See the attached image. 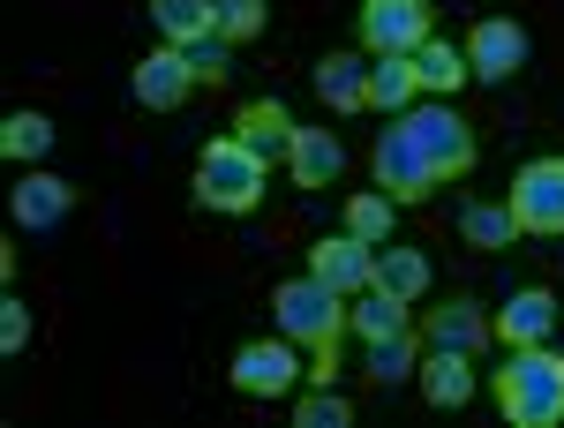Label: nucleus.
I'll return each instance as SVG.
<instances>
[{
	"instance_id": "nucleus-25",
	"label": "nucleus",
	"mask_w": 564,
	"mask_h": 428,
	"mask_svg": "<svg viewBox=\"0 0 564 428\" xmlns=\"http://www.w3.org/2000/svg\"><path fill=\"white\" fill-rule=\"evenodd\" d=\"M151 23L166 31V45H188L212 31V0H151Z\"/></svg>"
},
{
	"instance_id": "nucleus-15",
	"label": "nucleus",
	"mask_w": 564,
	"mask_h": 428,
	"mask_svg": "<svg viewBox=\"0 0 564 428\" xmlns=\"http://www.w3.org/2000/svg\"><path fill=\"white\" fill-rule=\"evenodd\" d=\"M550 331H557V294H542V286H520L505 300V316H497V339L505 345H542Z\"/></svg>"
},
{
	"instance_id": "nucleus-9",
	"label": "nucleus",
	"mask_w": 564,
	"mask_h": 428,
	"mask_svg": "<svg viewBox=\"0 0 564 428\" xmlns=\"http://www.w3.org/2000/svg\"><path fill=\"white\" fill-rule=\"evenodd\" d=\"M467 68H475L481 84H512V76L527 68V31L512 23V15L475 23V31H467Z\"/></svg>"
},
{
	"instance_id": "nucleus-16",
	"label": "nucleus",
	"mask_w": 564,
	"mask_h": 428,
	"mask_svg": "<svg viewBox=\"0 0 564 428\" xmlns=\"http://www.w3.org/2000/svg\"><path fill=\"white\" fill-rule=\"evenodd\" d=\"M422 398H430V406H467V398H475V353L422 345Z\"/></svg>"
},
{
	"instance_id": "nucleus-8",
	"label": "nucleus",
	"mask_w": 564,
	"mask_h": 428,
	"mask_svg": "<svg viewBox=\"0 0 564 428\" xmlns=\"http://www.w3.org/2000/svg\"><path fill=\"white\" fill-rule=\"evenodd\" d=\"M430 39V0H361V45L369 53H414Z\"/></svg>"
},
{
	"instance_id": "nucleus-10",
	"label": "nucleus",
	"mask_w": 564,
	"mask_h": 428,
	"mask_svg": "<svg viewBox=\"0 0 564 428\" xmlns=\"http://www.w3.org/2000/svg\"><path fill=\"white\" fill-rule=\"evenodd\" d=\"M308 278H324L332 294H369V278H377V249L369 241H354V233H332V241H316L308 249Z\"/></svg>"
},
{
	"instance_id": "nucleus-27",
	"label": "nucleus",
	"mask_w": 564,
	"mask_h": 428,
	"mask_svg": "<svg viewBox=\"0 0 564 428\" xmlns=\"http://www.w3.org/2000/svg\"><path fill=\"white\" fill-rule=\"evenodd\" d=\"M391 218H399L391 196H347V233H354V241L384 249V241H391Z\"/></svg>"
},
{
	"instance_id": "nucleus-26",
	"label": "nucleus",
	"mask_w": 564,
	"mask_h": 428,
	"mask_svg": "<svg viewBox=\"0 0 564 428\" xmlns=\"http://www.w3.org/2000/svg\"><path fill=\"white\" fill-rule=\"evenodd\" d=\"M0 151H8L15 166H23V158H45V151H53V121H45V113H8V121H0Z\"/></svg>"
},
{
	"instance_id": "nucleus-32",
	"label": "nucleus",
	"mask_w": 564,
	"mask_h": 428,
	"mask_svg": "<svg viewBox=\"0 0 564 428\" xmlns=\"http://www.w3.org/2000/svg\"><path fill=\"white\" fill-rule=\"evenodd\" d=\"M557 323H564V300H557Z\"/></svg>"
},
{
	"instance_id": "nucleus-7",
	"label": "nucleus",
	"mask_w": 564,
	"mask_h": 428,
	"mask_svg": "<svg viewBox=\"0 0 564 428\" xmlns=\"http://www.w3.org/2000/svg\"><path fill=\"white\" fill-rule=\"evenodd\" d=\"M377 188H384L391 204H422V196H436L444 180L430 173V158L414 151V135L391 121L384 135H377Z\"/></svg>"
},
{
	"instance_id": "nucleus-5",
	"label": "nucleus",
	"mask_w": 564,
	"mask_h": 428,
	"mask_svg": "<svg viewBox=\"0 0 564 428\" xmlns=\"http://www.w3.org/2000/svg\"><path fill=\"white\" fill-rule=\"evenodd\" d=\"M226 376H234V391H249V398H286L308 369H302V353H294V339L279 331V339H249L241 353H234Z\"/></svg>"
},
{
	"instance_id": "nucleus-21",
	"label": "nucleus",
	"mask_w": 564,
	"mask_h": 428,
	"mask_svg": "<svg viewBox=\"0 0 564 428\" xmlns=\"http://www.w3.org/2000/svg\"><path fill=\"white\" fill-rule=\"evenodd\" d=\"M414 68H422V90H436V98H452V90L475 76V68H467V45H444V39L414 45Z\"/></svg>"
},
{
	"instance_id": "nucleus-4",
	"label": "nucleus",
	"mask_w": 564,
	"mask_h": 428,
	"mask_svg": "<svg viewBox=\"0 0 564 428\" xmlns=\"http://www.w3.org/2000/svg\"><path fill=\"white\" fill-rule=\"evenodd\" d=\"M399 129L414 135V151L430 158V173L436 180H459V173L475 166V129L444 106V98H430V106H406L399 113Z\"/></svg>"
},
{
	"instance_id": "nucleus-22",
	"label": "nucleus",
	"mask_w": 564,
	"mask_h": 428,
	"mask_svg": "<svg viewBox=\"0 0 564 428\" xmlns=\"http://www.w3.org/2000/svg\"><path fill=\"white\" fill-rule=\"evenodd\" d=\"M369 286H384V294H399V300H422V294H430V256L391 249V241H384V256H377V278H369Z\"/></svg>"
},
{
	"instance_id": "nucleus-18",
	"label": "nucleus",
	"mask_w": 564,
	"mask_h": 428,
	"mask_svg": "<svg viewBox=\"0 0 564 428\" xmlns=\"http://www.w3.org/2000/svg\"><path fill=\"white\" fill-rule=\"evenodd\" d=\"M316 90H324L332 113H361L369 106V61L361 53H324L316 61Z\"/></svg>"
},
{
	"instance_id": "nucleus-17",
	"label": "nucleus",
	"mask_w": 564,
	"mask_h": 428,
	"mask_svg": "<svg viewBox=\"0 0 564 428\" xmlns=\"http://www.w3.org/2000/svg\"><path fill=\"white\" fill-rule=\"evenodd\" d=\"M234 135H241L257 158H286V143H294V113H286L279 98H249V106L234 113Z\"/></svg>"
},
{
	"instance_id": "nucleus-12",
	"label": "nucleus",
	"mask_w": 564,
	"mask_h": 428,
	"mask_svg": "<svg viewBox=\"0 0 564 428\" xmlns=\"http://www.w3.org/2000/svg\"><path fill=\"white\" fill-rule=\"evenodd\" d=\"M8 211H15V226H23V233H53L61 218L76 211V188H68L61 173H23V188L8 196Z\"/></svg>"
},
{
	"instance_id": "nucleus-29",
	"label": "nucleus",
	"mask_w": 564,
	"mask_h": 428,
	"mask_svg": "<svg viewBox=\"0 0 564 428\" xmlns=\"http://www.w3.org/2000/svg\"><path fill=\"white\" fill-rule=\"evenodd\" d=\"M294 421H302V428H347L354 421V398H339L332 384H316L302 406H294Z\"/></svg>"
},
{
	"instance_id": "nucleus-2",
	"label": "nucleus",
	"mask_w": 564,
	"mask_h": 428,
	"mask_svg": "<svg viewBox=\"0 0 564 428\" xmlns=\"http://www.w3.org/2000/svg\"><path fill=\"white\" fill-rule=\"evenodd\" d=\"M263 180H271V158H257L241 135H218V143H204V158H196V204L241 218V211L263 204Z\"/></svg>"
},
{
	"instance_id": "nucleus-30",
	"label": "nucleus",
	"mask_w": 564,
	"mask_h": 428,
	"mask_svg": "<svg viewBox=\"0 0 564 428\" xmlns=\"http://www.w3.org/2000/svg\"><path fill=\"white\" fill-rule=\"evenodd\" d=\"M181 53H188L196 84H226V76H234V61H226V39H218V31H204V39H188Z\"/></svg>"
},
{
	"instance_id": "nucleus-20",
	"label": "nucleus",
	"mask_w": 564,
	"mask_h": 428,
	"mask_svg": "<svg viewBox=\"0 0 564 428\" xmlns=\"http://www.w3.org/2000/svg\"><path fill=\"white\" fill-rule=\"evenodd\" d=\"M414 300L384 294V286H369V294H354L347 308V331H361V339H391V331H414V316H406Z\"/></svg>"
},
{
	"instance_id": "nucleus-24",
	"label": "nucleus",
	"mask_w": 564,
	"mask_h": 428,
	"mask_svg": "<svg viewBox=\"0 0 564 428\" xmlns=\"http://www.w3.org/2000/svg\"><path fill=\"white\" fill-rule=\"evenodd\" d=\"M459 233H467L475 249H512V241H520V218H512V204H467V211H459Z\"/></svg>"
},
{
	"instance_id": "nucleus-28",
	"label": "nucleus",
	"mask_w": 564,
	"mask_h": 428,
	"mask_svg": "<svg viewBox=\"0 0 564 428\" xmlns=\"http://www.w3.org/2000/svg\"><path fill=\"white\" fill-rule=\"evenodd\" d=\"M263 15H271V0H212V31L226 45L263 39Z\"/></svg>"
},
{
	"instance_id": "nucleus-23",
	"label": "nucleus",
	"mask_w": 564,
	"mask_h": 428,
	"mask_svg": "<svg viewBox=\"0 0 564 428\" xmlns=\"http://www.w3.org/2000/svg\"><path fill=\"white\" fill-rule=\"evenodd\" d=\"M369 376H377V384H406V376H422V339H414V331L369 339Z\"/></svg>"
},
{
	"instance_id": "nucleus-13",
	"label": "nucleus",
	"mask_w": 564,
	"mask_h": 428,
	"mask_svg": "<svg viewBox=\"0 0 564 428\" xmlns=\"http://www.w3.org/2000/svg\"><path fill=\"white\" fill-rule=\"evenodd\" d=\"M489 339H497V323L481 316V300H444L422 323V345H444V353H481Z\"/></svg>"
},
{
	"instance_id": "nucleus-1",
	"label": "nucleus",
	"mask_w": 564,
	"mask_h": 428,
	"mask_svg": "<svg viewBox=\"0 0 564 428\" xmlns=\"http://www.w3.org/2000/svg\"><path fill=\"white\" fill-rule=\"evenodd\" d=\"M497 406L520 428H557L564 421V361L550 345H512V361L497 369Z\"/></svg>"
},
{
	"instance_id": "nucleus-3",
	"label": "nucleus",
	"mask_w": 564,
	"mask_h": 428,
	"mask_svg": "<svg viewBox=\"0 0 564 428\" xmlns=\"http://www.w3.org/2000/svg\"><path fill=\"white\" fill-rule=\"evenodd\" d=\"M271 316H279V331L308 353H339V331H347V294H332L324 278H286L279 294H271Z\"/></svg>"
},
{
	"instance_id": "nucleus-11",
	"label": "nucleus",
	"mask_w": 564,
	"mask_h": 428,
	"mask_svg": "<svg viewBox=\"0 0 564 428\" xmlns=\"http://www.w3.org/2000/svg\"><path fill=\"white\" fill-rule=\"evenodd\" d=\"M188 90H196V68H188V53H181V45H159V53H143V61H135V98H143L151 113H174Z\"/></svg>"
},
{
	"instance_id": "nucleus-19",
	"label": "nucleus",
	"mask_w": 564,
	"mask_h": 428,
	"mask_svg": "<svg viewBox=\"0 0 564 428\" xmlns=\"http://www.w3.org/2000/svg\"><path fill=\"white\" fill-rule=\"evenodd\" d=\"M414 90H422L414 53H377V61H369V106H377V113H406Z\"/></svg>"
},
{
	"instance_id": "nucleus-6",
	"label": "nucleus",
	"mask_w": 564,
	"mask_h": 428,
	"mask_svg": "<svg viewBox=\"0 0 564 428\" xmlns=\"http://www.w3.org/2000/svg\"><path fill=\"white\" fill-rule=\"evenodd\" d=\"M512 218H520V233H550L557 241L564 233V158H534V166H520V180H512Z\"/></svg>"
},
{
	"instance_id": "nucleus-14",
	"label": "nucleus",
	"mask_w": 564,
	"mask_h": 428,
	"mask_svg": "<svg viewBox=\"0 0 564 428\" xmlns=\"http://www.w3.org/2000/svg\"><path fill=\"white\" fill-rule=\"evenodd\" d=\"M286 173L302 180V188H332L339 173H347V143L332 129H294V143H286Z\"/></svg>"
},
{
	"instance_id": "nucleus-31",
	"label": "nucleus",
	"mask_w": 564,
	"mask_h": 428,
	"mask_svg": "<svg viewBox=\"0 0 564 428\" xmlns=\"http://www.w3.org/2000/svg\"><path fill=\"white\" fill-rule=\"evenodd\" d=\"M23 345H31V308L8 294L0 300V353H23Z\"/></svg>"
}]
</instances>
